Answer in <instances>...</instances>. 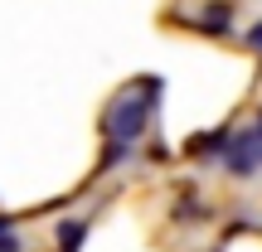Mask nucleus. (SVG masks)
I'll use <instances>...</instances> for the list:
<instances>
[{"label":"nucleus","instance_id":"1a4fd4ad","mask_svg":"<svg viewBox=\"0 0 262 252\" xmlns=\"http://www.w3.org/2000/svg\"><path fill=\"white\" fill-rule=\"evenodd\" d=\"M5 233H10V218H0V238H5Z\"/></svg>","mask_w":262,"mask_h":252},{"label":"nucleus","instance_id":"f03ea898","mask_svg":"<svg viewBox=\"0 0 262 252\" xmlns=\"http://www.w3.org/2000/svg\"><path fill=\"white\" fill-rule=\"evenodd\" d=\"M189 25L204 29V34H224V29L233 25V5H228V0H209V5L199 10L194 19H189Z\"/></svg>","mask_w":262,"mask_h":252},{"label":"nucleus","instance_id":"7ed1b4c3","mask_svg":"<svg viewBox=\"0 0 262 252\" xmlns=\"http://www.w3.org/2000/svg\"><path fill=\"white\" fill-rule=\"evenodd\" d=\"M88 238V223L83 218H68V223H58V252H78Z\"/></svg>","mask_w":262,"mask_h":252},{"label":"nucleus","instance_id":"0eeeda50","mask_svg":"<svg viewBox=\"0 0 262 252\" xmlns=\"http://www.w3.org/2000/svg\"><path fill=\"white\" fill-rule=\"evenodd\" d=\"M248 49H257V54H262V19H257L253 29H248Z\"/></svg>","mask_w":262,"mask_h":252},{"label":"nucleus","instance_id":"39448f33","mask_svg":"<svg viewBox=\"0 0 262 252\" xmlns=\"http://www.w3.org/2000/svg\"><path fill=\"white\" fill-rule=\"evenodd\" d=\"M126 141H107V150H102V165H97V170H112V165H122V160H126Z\"/></svg>","mask_w":262,"mask_h":252},{"label":"nucleus","instance_id":"f257e3e1","mask_svg":"<svg viewBox=\"0 0 262 252\" xmlns=\"http://www.w3.org/2000/svg\"><path fill=\"white\" fill-rule=\"evenodd\" d=\"M156 102H160V78H141L136 87L117 93L112 107H107V117H102L107 141H126V146H131V141H141V136H146V126H150Z\"/></svg>","mask_w":262,"mask_h":252},{"label":"nucleus","instance_id":"423d86ee","mask_svg":"<svg viewBox=\"0 0 262 252\" xmlns=\"http://www.w3.org/2000/svg\"><path fill=\"white\" fill-rule=\"evenodd\" d=\"M180 199H185V204H175V214H180V218H204V214H209L204 204H189V194H180Z\"/></svg>","mask_w":262,"mask_h":252},{"label":"nucleus","instance_id":"20e7f679","mask_svg":"<svg viewBox=\"0 0 262 252\" xmlns=\"http://www.w3.org/2000/svg\"><path fill=\"white\" fill-rule=\"evenodd\" d=\"M224 141H228V131H209V136H189V155H219L224 150Z\"/></svg>","mask_w":262,"mask_h":252},{"label":"nucleus","instance_id":"6e6552de","mask_svg":"<svg viewBox=\"0 0 262 252\" xmlns=\"http://www.w3.org/2000/svg\"><path fill=\"white\" fill-rule=\"evenodd\" d=\"M0 252H19V238H10V233H5V238H0Z\"/></svg>","mask_w":262,"mask_h":252}]
</instances>
